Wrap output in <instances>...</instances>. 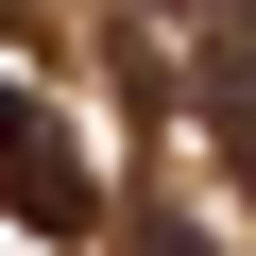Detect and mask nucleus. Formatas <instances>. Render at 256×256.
I'll return each mask as SVG.
<instances>
[{"mask_svg": "<svg viewBox=\"0 0 256 256\" xmlns=\"http://www.w3.org/2000/svg\"><path fill=\"white\" fill-rule=\"evenodd\" d=\"M0 205H18L34 239H86L102 222V171H86V137H68L34 86H0Z\"/></svg>", "mask_w": 256, "mask_h": 256, "instance_id": "obj_1", "label": "nucleus"}]
</instances>
